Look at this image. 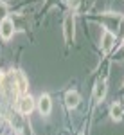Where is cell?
I'll list each match as a JSON object with an SVG mask.
<instances>
[{"label":"cell","instance_id":"obj_1","mask_svg":"<svg viewBox=\"0 0 124 135\" xmlns=\"http://www.w3.org/2000/svg\"><path fill=\"white\" fill-rule=\"evenodd\" d=\"M74 34H76V20H74V15L70 13L65 16V22H63V36L68 45L74 43Z\"/></svg>","mask_w":124,"mask_h":135},{"label":"cell","instance_id":"obj_2","mask_svg":"<svg viewBox=\"0 0 124 135\" xmlns=\"http://www.w3.org/2000/svg\"><path fill=\"white\" fill-rule=\"evenodd\" d=\"M34 110V99L31 95H20V99L16 101V112H20L22 115H29Z\"/></svg>","mask_w":124,"mask_h":135},{"label":"cell","instance_id":"obj_3","mask_svg":"<svg viewBox=\"0 0 124 135\" xmlns=\"http://www.w3.org/2000/svg\"><path fill=\"white\" fill-rule=\"evenodd\" d=\"M13 78H14V85H16V92H18V95H25L27 90H29V83H27L25 74L20 72V70H16V72H13Z\"/></svg>","mask_w":124,"mask_h":135},{"label":"cell","instance_id":"obj_4","mask_svg":"<svg viewBox=\"0 0 124 135\" xmlns=\"http://www.w3.org/2000/svg\"><path fill=\"white\" fill-rule=\"evenodd\" d=\"M13 34H14V22L11 18H4L2 23H0V36L4 40H11Z\"/></svg>","mask_w":124,"mask_h":135},{"label":"cell","instance_id":"obj_5","mask_svg":"<svg viewBox=\"0 0 124 135\" xmlns=\"http://www.w3.org/2000/svg\"><path fill=\"white\" fill-rule=\"evenodd\" d=\"M115 45V34L112 31H104L103 32V40H101V49L103 52H110Z\"/></svg>","mask_w":124,"mask_h":135},{"label":"cell","instance_id":"obj_6","mask_svg":"<svg viewBox=\"0 0 124 135\" xmlns=\"http://www.w3.org/2000/svg\"><path fill=\"white\" fill-rule=\"evenodd\" d=\"M38 110H40L41 115H49L52 110V101L47 94H43L40 99H38Z\"/></svg>","mask_w":124,"mask_h":135},{"label":"cell","instance_id":"obj_7","mask_svg":"<svg viewBox=\"0 0 124 135\" xmlns=\"http://www.w3.org/2000/svg\"><path fill=\"white\" fill-rule=\"evenodd\" d=\"M104 95H106V81L104 79H99L95 86H93V97L97 99V101H103Z\"/></svg>","mask_w":124,"mask_h":135},{"label":"cell","instance_id":"obj_8","mask_svg":"<svg viewBox=\"0 0 124 135\" xmlns=\"http://www.w3.org/2000/svg\"><path fill=\"white\" fill-rule=\"evenodd\" d=\"M65 104H67V108H76L79 104V94L74 90H68L65 94Z\"/></svg>","mask_w":124,"mask_h":135},{"label":"cell","instance_id":"obj_9","mask_svg":"<svg viewBox=\"0 0 124 135\" xmlns=\"http://www.w3.org/2000/svg\"><path fill=\"white\" fill-rule=\"evenodd\" d=\"M122 114H124L122 104H119V103L112 104V108H110V115H112L113 121H121V119H122Z\"/></svg>","mask_w":124,"mask_h":135},{"label":"cell","instance_id":"obj_10","mask_svg":"<svg viewBox=\"0 0 124 135\" xmlns=\"http://www.w3.org/2000/svg\"><path fill=\"white\" fill-rule=\"evenodd\" d=\"M11 124H13V128H14V130H18V132L23 128V123H22V114H20V112H16V114L11 115Z\"/></svg>","mask_w":124,"mask_h":135},{"label":"cell","instance_id":"obj_11","mask_svg":"<svg viewBox=\"0 0 124 135\" xmlns=\"http://www.w3.org/2000/svg\"><path fill=\"white\" fill-rule=\"evenodd\" d=\"M79 2H81V0H70L68 4H70V7H72V9H76V7L79 6Z\"/></svg>","mask_w":124,"mask_h":135},{"label":"cell","instance_id":"obj_12","mask_svg":"<svg viewBox=\"0 0 124 135\" xmlns=\"http://www.w3.org/2000/svg\"><path fill=\"white\" fill-rule=\"evenodd\" d=\"M2 94H4V88H2V83H0V97H2Z\"/></svg>","mask_w":124,"mask_h":135},{"label":"cell","instance_id":"obj_13","mask_svg":"<svg viewBox=\"0 0 124 135\" xmlns=\"http://www.w3.org/2000/svg\"><path fill=\"white\" fill-rule=\"evenodd\" d=\"M0 117H2V106H0Z\"/></svg>","mask_w":124,"mask_h":135},{"label":"cell","instance_id":"obj_14","mask_svg":"<svg viewBox=\"0 0 124 135\" xmlns=\"http://www.w3.org/2000/svg\"><path fill=\"white\" fill-rule=\"evenodd\" d=\"M81 135H85V133H81Z\"/></svg>","mask_w":124,"mask_h":135},{"label":"cell","instance_id":"obj_15","mask_svg":"<svg viewBox=\"0 0 124 135\" xmlns=\"http://www.w3.org/2000/svg\"><path fill=\"white\" fill-rule=\"evenodd\" d=\"M0 78H2V76H0Z\"/></svg>","mask_w":124,"mask_h":135}]
</instances>
